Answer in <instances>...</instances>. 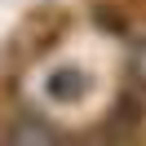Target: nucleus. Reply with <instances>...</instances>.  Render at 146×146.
Returning a JSON list of instances; mask_svg holds the SVG:
<instances>
[{
	"mask_svg": "<svg viewBox=\"0 0 146 146\" xmlns=\"http://www.w3.org/2000/svg\"><path fill=\"white\" fill-rule=\"evenodd\" d=\"M44 93L53 102H80L84 93H89V75H84L80 66H58V71H49Z\"/></svg>",
	"mask_w": 146,
	"mask_h": 146,
	"instance_id": "1",
	"label": "nucleus"
}]
</instances>
